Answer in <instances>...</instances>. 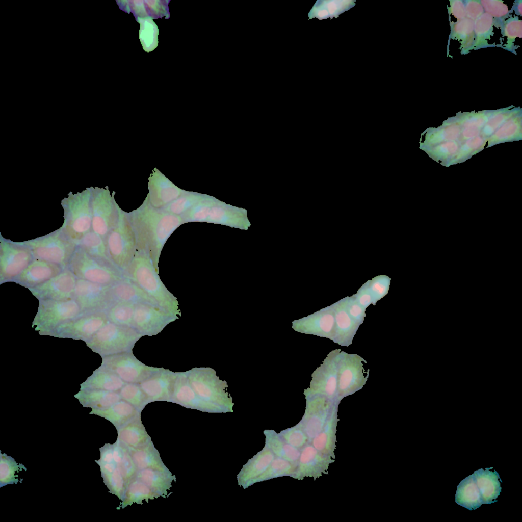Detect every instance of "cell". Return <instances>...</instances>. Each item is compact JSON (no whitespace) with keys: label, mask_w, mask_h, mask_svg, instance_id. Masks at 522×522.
Masks as SVG:
<instances>
[{"label":"cell","mask_w":522,"mask_h":522,"mask_svg":"<svg viewBox=\"0 0 522 522\" xmlns=\"http://www.w3.org/2000/svg\"><path fill=\"white\" fill-rule=\"evenodd\" d=\"M92 189L91 230L106 241L116 222L118 207L108 189L93 187Z\"/></svg>","instance_id":"obj_12"},{"label":"cell","mask_w":522,"mask_h":522,"mask_svg":"<svg viewBox=\"0 0 522 522\" xmlns=\"http://www.w3.org/2000/svg\"><path fill=\"white\" fill-rule=\"evenodd\" d=\"M345 302L350 315L358 323L362 324L366 316V308L353 298L345 299Z\"/></svg>","instance_id":"obj_50"},{"label":"cell","mask_w":522,"mask_h":522,"mask_svg":"<svg viewBox=\"0 0 522 522\" xmlns=\"http://www.w3.org/2000/svg\"><path fill=\"white\" fill-rule=\"evenodd\" d=\"M77 278L68 268L47 281L29 288L32 294L39 300H63L72 298Z\"/></svg>","instance_id":"obj_15"},{"label":"cell","mask_w":522,"mask_h":522,"mask_svg":"<svg viewBox=\"0 0 522 522\" xmlns=\"http://www.w3.org/2000/svg\"><path fill=\"white\" fill-rule=\"evenodd\" d=\"M173 316V314L159 306L146 303L137 304L132 327L142 335L156 334L174 320Z\"/></svg>","instance_id":"obj_14"},{"label":"cell","mask_w":522,"mask_h":522,"mask_svg":"<svg viewBox=\"0 0 522 522\" xmlns=\"http://www.w3.org/2000/svg\"><path fill=\"white\" fill-rule=\"evenodd\" d=\"M81 311L79 304L73 298L63 300H41L37 317L41 324L50 326L72 320Z\"/></svg>","instance_id":"obj_16"},{"label":"cell","mask_w":522,"mask_h":522,"mask_svg":"<svg viewBox=\"0 0 522 522\" xmlns=\"http://www.w3.org/2000/svg\"><path fill=\"white\" fill-rule=\"evenodd\" d=\"M466 17L475 20L484 13L480 1H463Z\"/></svg>","instance_id":"obj_51"},{"label":"cell","mask_w":522,"mask_h":522,"mask_svg":"<svg viewBox=\"0 0 522 522\" xmlns=\"http://www.w3.org/2000/svg\"><path fill=\"white\" fill-rule=\"evenodd\" d=\"M390 284L389 278L386 276H379L370 281L365 286L373 297L374 302L382 298L388 292Z\"/></svg>","instance_id":"obj_48"},{"label":"cell","mask_w":522,"mask_h":522,"mask_svg":"<svg viewBox=\"0 0 522 522\" xmlns=\"http://www.w3.org/2000/svg\"><path fill=\"white\" fill-rule=\"evenodd\" d=\"M484 11L494 19L495 27L500 29L503 22L511 17L507 6L501 1H480Z\"/></svg>","instance_id":"obj_45"},{"label":"cell","mask_w":522,"mask_h":522,"mask_svg":"<svg viewBox=\"0 0 522 522\" xmlns=\"http://www.w3.org/2000/svg\"><path fill=\"white\" fill-rule=\"evenodd\" d=\"M142 336L132 327L108 322L96 333L94 346L103 353L110 355L132 352L136 343Z\"/></svg>","instance_id":"obj_9"},{"label":"cell","mask_w":522,"mask_h":522,"mask_svg":"<svg viewBox=\"0 0 522 522\" xmlns=\"http://www.w3.org/2000/svg\"><path fill=\"white\" fill-rule=\"evenodd\" d=\"M76 244L90 256L108 264H113L109 256L105 240L93 230L85 234Z\"/></svg>","instance_id":"obj_34"},{"label":"cell","mask_w":522,"mask_h":522,"mask_svg":"<svg viewBox=\"0 0 522 522\" xmlns=\"http://www.w3.org/2000/svg\"><path fill=\"white\" fill-rule=\"evenodd\" d=\"M128 449L138 470L153 468L169 471L151 440L142 447Z\"/></svg>","instance_id":"obj_30"},{"label":"cell","mask_w":522,"mask_h":522,"mask_svg":"<svg viewBox=\"0 0 522 522\" xmlns=\"http://www.w3.org/2000/svg\"><path fill=\"white\" fill-rule=\"evenodd\" d=\"M19 469L26 470V468L22 464L18 465L13 458L1 453L0 487L7 484H16L19 481L15 478V472Z\"/></svg>","instance_id":"obj_43"},{"label":"cell","mask_w":522,"mask_h":522,"mask_svg":"<svg viewBox=\"0 0 522 522\" xmlns=\"http://www.w3.org/2000/svg\"><path fill=\"white\" fill-rule=\"evenodd\" d=\"M188 381L203 400L222 407L226 412H233L234 403L227 391L228 385L211 368H196L186 372Z\"/></svg>","instance_id":"obj_4"},{"label":"cell","mask_w":522,"mask_h":522,"mask_svg":"<svg viewBox=\"0 0 522 522\" xmlns=\"http://www.w3.org/2000/svg\"><path fill=\"white\" fill-rule=\"evenodd\" d=\"M106 317L100 314L90 315L80 318L74 322L66 324L73 333L82 336H88L96 333L105 324Z\"/></svg>","instance_id":"obj_37"},{"label":"cell","mask_w":522,"mask_h":522,"mask_svg":"<svg viewBox=\"0 0 522 522\" xmlns=\"http://www.w3.org/2000/svg\"><path fill=\"white\" fill-rule=\"evenodd\" d=\"M426 133H427V132L425 133V134L422 137V141H421L422 143H423L424 142L425 140V135L426 134Z\"/></svg>","instance_id":"obj_55"},{"label":"cell","mask_w":522,"mask_h":522,"mask_svg":"<svg viewBox=\"0 0 522 522\" xmlns=\"http://www.w3.org/2000/svg\"><path fill=\"white\" fill-rule=\"evenodd\" d=\"M106 243L112 263L120 269L126 268L134 258L137 240L130 221L119 207L116 222Z\"/></svg>","instance_id":"obj_5"},{"label":"cell","mask_w":522,"mask_h":522,"mask_svg":"<svg viewBox=\"0 0 522 522\" xmlns=\"http://www.w3.org/2000/svg\"><path fill=\"white\" fill-rule=\"evenodd\" d=\"M511 13L514 12L516 16H521V1L517 0L515 1L513 3V5L512 7L511 10H510Z\"/></svg>","instance_id":"obj_54"},{"label":"cell","mask_w":522,"mask_h":522,"mask_svg":"<svg viewBox=\"0 0 522 522\" xmlns=\"http://www.w3.org/2000/svg\"><path fill=\"white\" fill-rule=\"evenodd\" d=\"M274 457L273 452L265 447L243 466L237 476L239 484L246 488L250 481L262 474L268 468Z\"/></svg>","instance_id":"obj_26"},{"label":"cell","mask_w":522,"mask_h":522,"mask_svg":"<svg viewBox=\"0 0 522 522\" xmlns=\"http://www.w3.org/2000/svg\"><path fill=\"white\" fill-rule=\"evenodd\" d=\"M488 145V141H487L485 145L484 146V148H486Z\"/></svg>","instance_id":"obj_56"},{"label":"cell","mask_w":522,"mask_h":522,"mask_svg":"<svg viewBox=\"0 0 522 522\" xmlns=\"http://www.w3.org/2000/svg\"><path fill=\"white\" fill-rule=\"evenodd\" d=\"M92 186L82 192H70L61 201L64 221L60 229L76 243L91 230Z\"/></svg>","instance_id":"obj_2"},{"label":"cell","mask_w":522,"mask_h":522,"mask_svg":"<svg viewBox=\"0 0 522 522\" xmlns=\"http://www.w3.org/2000/svg\"><path fill=\"white\" fill-rule=\"evenodd\" d=\"M197 202L196 196H189L177 199L169 204L164 209L168 213L179 215L185 213Z\"/></svg>","instance_id":"obj_49"},{"label":"cell","mask_w":522,"mask_h":522,"mask_svg":"<svg viewBox=\"0 0 522 522\" xmlns=\"http://www.w3.org/2000/svg\"><path fill=\"white\" fill-rule=\"evenodd\" d=\"M335 318L332 308H327L292 322V328L302 333L312 334L333 340Z\"/></svg>","instance_id":"obj_18"},{"label":"cell","mask_w":522,"mask_h":522,"mask_svg":"<svg viewBox=\"0 0 522 522\" xmlns=\"http://www.w3.org/2000/svg\"><path fill=\"white\" fill-rule=\"evenodd\" d=\"M450 6L448 8L449 17L454 16L457 19L456 22L466 17L465 7L463 1H450Z\"/></svg>","instance_id":"obj_52"},{"label":"cell","mask_w":522,"mask_h":522,"mask_svg":"<svg viewBox=\"0 0 522 522\" xmlns=\"http://www.w3.org/2000/svg\"><path fill=\"white\" fill-rule=\"evenodd\" d=\"M31 249L23 242L0 240V281L15 280L33 260Z\"/></svg>","instance_id":"obj_10"},{"label":"cell","mask_w":522,"mask_h":522,"mask_svg":"<svg viewBox=\"0 0 522 522\" xmlns=\"http://www.w3.org/2000/svg\"><path fill=\"white\" fill-rule=\"evenodd\" d=\"M341 352L340 349L331 351L313 372L309 387L303 392L305 398L321 397L340 402L337 393Z\"/></svg>","instance_id":"obj_8"},{"label":"cell","mask_w":522,"mask_h":522,"mask_svg":"<svg viewBox=\"0 0 522 522\" xmlns=\"http://www.w3.org/2000/svg\"><path fill=\"white\" fill-rule=\"evenodd\" d=\"M334 461L320 453L312 445H306L300 453L297 467L292 477L298 479L304 477L315 479L323 474H328V466Z\"/></svg>","instance_id":"obj_20"},{"label":"cell","mask_w":522,"mask_h":522,"mask_svg":"<svg viewBox=\"0 0 522 522\" xmlns=\"http://www.w3.org/2000/svg\"><path fill=\"white\" fill-rule=\"evenodd\" d=\"M100 451V459L95 461L100 466L104 482L110 491L121 500L126 484L114 459L113 445L106 444Z\"/></svg>","instance_id":"obj_22"},{"label":"cell","mask_w":522,"mask_h":522,"mask_svg":"<svg viewBox=\"0 0 522 522\" xmlns=\"http://www.w3.org/2000/svg\"><path fill=\"white\" fill-rule=\"evenodd\" d=\"M90 386L101 390L115 392L125 384L116 374L109 371L96 374L90 381Z\"/></svg>","instance_id":"obj_42"},{"label":"cell","mask_w":522,"mask_h":522,"mask_svg":"<svg viewBox=\"0 0 522 522\" xmlns=\"http://www.w3.org/2000/svg\"><path fill=\"white\" fill-rule=\"evenodd\" d=\"M297 466L289 461L277 457L274 458L268 468L260 475L250 481L247 487L256 482L263 481L272 478L290 476H292Z\"/></svg>","instance_id":"obj_38"},{"label":"cell","mask_w":522,"mask_h":522,"mask_svg":"<svg viewBox=\"0 0 522 522\" xmlns=\"http://www.w3.org/2000/svg\"><path fill=\"white\" fill-rule=\"evenodd\" d=\"M179 373L162 369L139 383L149 402L171 401L173 387Z\"/></svg>","instance_id":"obj_21"},{"label":"cell","mask_w":522,"mask_h":522,"mask_svg":"<svg viewBox=\"0 0 522 522\" xmlns=\"http://www.w3.org/2000/svg\"><path fill=\"white\" fill-rule=\"evenodd\" d=\"M149 486L159 497L166 498L168 491L172 486V482L175 481V476L169 471H161L153 468L138 470L135 476Z\"/></svg>","instance_id":"obj_28"},{"label":"cell","mask_w":522,"mask_h":522,"mask_svg":"<svg viewBox=\"0 0 522 522\" xmlns=\"http://www.w3.org/2000/svg\"><path fill=\"white\" fill-rule=\"evenodd\" d=\"M105 364L108 370L130 383L139 384L162 369L143 364L132 352L111 355L106 359Z\"/></svg>","instance_id":"obj_13"},{"label":"cell","mask_w":522,"mask_h":522,"mask_svg":"<svg viewBox=\"0 0 522 522\" xmlns=\"http://www.w3.org/2000/svg\"><path fill=\"white\" fill-rule=\"evenodd\" d=\"M265 447L273 452L275 456L284 459L297 466L300 452L298 448L286 442L273 430H265Z\"/></svg>","instance_id":"obj_31"},{"label":"cell","mask_w":522,"mask_h":522,"mask_svg":"<svg viewBox=\"0 0 522 522\" xmlns=\"http://www.w3.org/2000/svg\"><path fill=\"white\" fill-rule=\"evenodd\" d=\"M129 271L133 280L163 308L173 314L177 303L165 288L151 260L145 255L134 257L130 264Z\"/></svg>","instance_id":"obj_3"},{"label":"cell","mask_w":522,"mask_h":522,"mask_svg":"<svg viewBox=\"0 0 522 522\" xmlns=\"http://www.w3.org/2000/svg\"><path fill=\"white\" fill-rule=\"evenodd\" d=\"M23 243L31 249L34 258L55 263L64 268H67L77 246L60 229Z\"/></svg>","instance_id":"obj_6"},{"label":"cell","mask_w":522,"mask_h":522,"mask_svg":"<svg viewBox=\"0 0 522 522\" xmlns=\"http://www.w3.org/2000/svg\"><path fill=\"white\" fill-rule=\"evenodd\" d=\"M112 285H105L77 278L73 295L81 310H94L104 307L111 300Z\"/></svg>","instance_id":"obj_17"},{"label":"cell","mask_w":522,"mask_h":522,"mask_svg":"<svg viewBox=\"0 0 522 522\" xmlns=\"http://www.w3.org/2000/svg\"><path fill=\"white\" fill-rule=\"evenodd\" d=\"M140 411L128 402L122 400L102 409L94 412L110 421L116 428L140 416Z\"/></svg>","instance_id":"obj_29"},{"label":"cell","mask_w":522,"mask_h":522,"mask_svg":"<svg viewBox=\"0 0 522 522\" xmlns=\"http://www.w3.org/2000/svg\"><path fill=\"white\" fill-rule=\"evenodd\" d=\"M335 318L334 333L332 341L342 346H349L360 324L349 314L345 302L341 301L332 306Z\"/></svg>","instance_id":"obj_24"},{"label":"cell","mask_w":522,"mask_h":522,"mask_svg":"<svg viewBox=\"0 0 522 522\" xmlns=\"http://www.w3.org/2000/svg\"><path fill=\"white\" fill-rule=\"evenodd\" d=\"M121 398L128 402L139 410L149 403L144 392L138 383H126L120 389Z\"/></svg>","instance_id":"obj_44"},{"label":"cell","mask_w":522,"mask_h":522,"mask_svg":"<svg viewBox=\"0 0 522 522\" xmlns=\"http://www.w3.org/2000/svg\"><path fill=\"white\" fill-rule=\"evenodd\" d=\"M364 359L356 354L341 352L338 371L337 399H342L361 389L366 384L369 372H366Z\"/></svg>","instance_id":"obj_11"},{"label":"cell","mask_w":522,"mask_h":522,"mask_svg":"<svg viewBox=\"0 0 522 522\" xmlns=\"http://www.w3.org/2000/svg\"><path fill=\"white\" fill-rule=\"evenodd\" d=\"M85 398L89 403L96 405L100 409L108 408L121 399L120 394L115 392L101 389L90 392Z\"/></svg>","instance_id":"obj_46"},{"label":"cell","mask_w":522,"mask_h":522,"mask_svg":"<svg viewBox=\"0 0 522 522\" xmlns=\"http://www.w3.org/2000/svg\"><path fill=\"white\" fill-rule=\"evenodd\" d=\"M136 21L140 24L139 39L143 49L150 52L158 45L159 29L150 17L138 18Z\"/></svg>","instance_id":"obj_39"},{"label":"cell","mask_w":522,"mask_h":522,"mask_svg":"<svg viewBox=\"0 0 522 522\" xmlns=\"http://www.w3.org/2000/svg\"><path fill=\"white\" fill-rule=\"evenodd\" d=\"M135 305L132 303L117 302L110 309L108 317L116 324L132 327Z\"/></svg>","instance_id":"obj_41"},{"label":"cell","mask_w":522,"mask_h":522,"mask_svg":"<svg viewBox=\"0 0 522 522\" xmlns=\"http://www.w3.org/2000/svg\"><path fill=\"white\" fill-rule=\"evenodd\" d=\"M67 268L77 278L105 285H113L122 280L108 264L96 259L77 246Z\"/></svg>","instance_id":"obj_7"},{"label":"cell","mask_w":522,"mask_h":522,"mask_svg":"<svg viewBox=\"0 0 522 522\" xmlns=\"http://www.w3.org/2000/svg\"><path fill=\"white\" fill-rule=\"evenodd\" d=\"M117 440L127 449L142 447L150 441L151 438L147 433L139 416L117 428Z\"/></svg>","instance_id":"obj_27"},{"label":"cell","mask_w":522,"mask_h":522,"mask_svg":"<svg viewBox=\"0 0 522 522\" xmlns=\"http://www.w3.org/2000/svg\"><path fill=\"white\" fill-rule=\"evenodd\" d=\"M355 299L365 308L374 302L372 296L366 286L364 289L360 290Z\"/></svg>","instance_id":"obj_53"},{"label":"cell","mask_w":522,"mask_h":522,"mask_svg":"<svg viewBox=\"0 0 522 522\" xmlns=\"http://www.w3.org/2000/svg\"><path fill=\"white\" fill-rule=\"evenodd\" d=\"M451 32L449 40L453 39L461 44V54H467L473 50L475 40L474 20L465 17L458 21L450 23Z\"/></svg>","instance_id":"obj_33"},{"label":"cell","mask_w":522,"mask_h":522,"mask_svg":"<svg viewBox=\"0 0 522 522\" xmlns=\"http://www.w3.org/2000/svg\"><path fill=\"white\" fill-rule=\"evenodd\" d=\"M114 459L126 484L134 478L138 471L128 449L117 439L113 444Z\"/></svg>","instance_id":"obj_36"},{"label":"cell","mask_w":522,"mask_h":522,"mask_svg":"<svg viewBox=\"0 0 522 522\" xmlns=\"http://www.w3.org/2000/svg\"><path fill=\"white\" fill-rule=\"evenodd\" d=\"M184 220L179 215L145 206L133 213L130 222L137 241L156 262L167 240Z\"/></svg>","instance_id":"obj_1"},{"label":"cell","mask_w":522,"mask_h":522,"mask_svg":"<svg viewBox=\"0 0 522 522\" xmlns=\"http://www.w3.org/2000/svg\"><path fill=\"white\" fill-rule=\"evenodd\" d=\"M64 269L58 264L34 258L15 281L28 289L33 288L57 275Z\"/></svg>","instance_id":"obj_23"},{"label":"cell","mask_w":522,"mask_h":522,"mask_svg":"<svg viewBox=\"0 0 522 522\" xmlns=\"http://www.w3.org/2000/svg\"><path fill=\"white\" fill-rule=\"evenodd\" d=\"M171 401L190 408L208 412H226L222 407L201 398L191 386L186 372L179 373Z\"/></svg>","instance_id":"obj_19"},{"label":"cell","mask_w":522,"mask_h":522,"mask_svg":"<svg viewBox=\"0 0 522 522\" xmlns=\"http://www.w3.org/2000/svg\"><path fill=\"white\" fill-rule=\"evenodd\" d=\"M500 29L502 37L506 38V42L502 48L516 54L515 50L518 46L515 45L514 42L516 38L521 37V20L516 15L511 16L503 22Z\"/></svg>","instance_id":"obj_40"},{"label":"cell","mask_w":522,"mask_h":522,"mask_svg":"<svg viewBox=\"0 0 522 522\" xmlns=\"http://www.w3.org/2000/svg\"><path fill=\"white\" fill-rule=\"evenodd\" d=\"M438 162L439 163H441L442 162L441 161H440V160H438Z\"/></svg>","instance_id":"obj_57"},{"label":"cell","mask_w":522,"mask_h":522,"mask_svg":"<svg viewBox=\"0 0 522 522\" xmlns=\"http://www.w3.org/2000/svg\"><path fill=\"white\" fill-rule=\"evenodd\" d=\"M279 435L286 442L297 448L309 444L307 435L298 425L280 432Z\"/></svg>","instance_id":"obj_47"},{"label":"cell","mask_w":522,"mask_h":522,"mask_svg":"<svg viewBox=\"0 0 522 522\" xmlns=\"http://www.w3.org/2000/svg\"><path fill=\"white\" fill-rule=\"evenodd\" d=\"M159 497L145 483L135 477L126 484L121 505L124 508L134 503L141 504L144 500L148 502Z\"/></svg>","instance_id":"obj_32"},{"label":"cell","mask_w":522,"mask_h":522,"mask_svg":"<svg viewBox=\"0 0 522 522\" xmlns=\"http://www.w3.org/2000/svg\"><path fill=\"white\" fill-rule=\"evenodd\" d=\"M111 300L135 304L146 303L159 306L158 303L138 284L128 280L121 281L112 285Z\"/></svg>","instance_id":"obj_25"},{"label":"cell","mask_w":522,"mask_h":522,"mask_svg":"<svg viewBox=\"0 0 522 522\" xmlns=\"http://www.w3.org/2000/svg\"><path fill=\"white\" fill-rule=\"evenodd\" d=\"M494 27V19L489 14L485 12L474 21L475 40L473 49L478 50L495 46L488 43L489 40L493 36Z\"/></svg>","instance_id":"obj_35"}]
</instances>
